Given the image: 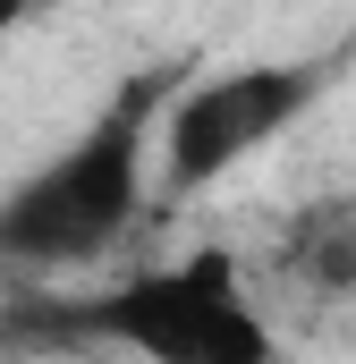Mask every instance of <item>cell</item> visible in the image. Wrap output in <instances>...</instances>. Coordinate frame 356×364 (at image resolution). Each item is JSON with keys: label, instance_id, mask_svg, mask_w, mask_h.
<instances>
[{"label": "cell", "instance_id": "obj_1", "mask_svg": "<svg viewBox=\"0 0 356 364\" xmlns=\"http://www.w3.org/2000/svg\"><path fill=\"white\" fill-rule=\"evenodd\" d=\"M178 77H127L119 102L93 119L68 153H51L34 178H17L0 195V263L17 272H77L102 263L145 186H153V144H162V110H170Z\"/></svg>", "mask_w": 356, "mask_h": 364}, {"label": "cell", "instance_id": "obj_2", "mask_svg": "<svg viewBox=\"0 0 356 364\" xmlns=\"http://www.w3.org/2000/svg\"><path fill=\"white\" fill-rule=\"evenodd\" d=\"M85 331L119 339L145 364H280L263 305L246 296V279H238V263L221 246L102 288L85 305Z\"/></svg>", "mask_w": 356, "mask_h": 364}, {"label": "cell", "instance_id": "obj_3", "mask_svg": "<svg viewBox=\"0 0 356 364\" xmlns=\"http://www.w3.org/2000/svg\"><path fill=\"white\" fill-rule=\"evenodd\" d=\"M323 85H331V68H314V60H246V68L178 85L162 110V144H153V186L170 203L204 195L238 161H255L271 136H288L323 102Z\"/></svg>", "mask_w": 356, "mask_h": 364}, {"label": "cell", "instance_id": "obj_4", "mask_svg": "<svg viewBox=\"0 0 356 364\" xmlns=\"http://www.w3.org/2000/svg\"><path fill=\"white\" fill-rule=\"evenodd\" d=\"M0 34H17V9H9V0H0Z\"/></svg>", "mask_w": 356, "mask_h": 364}]
</instances>
